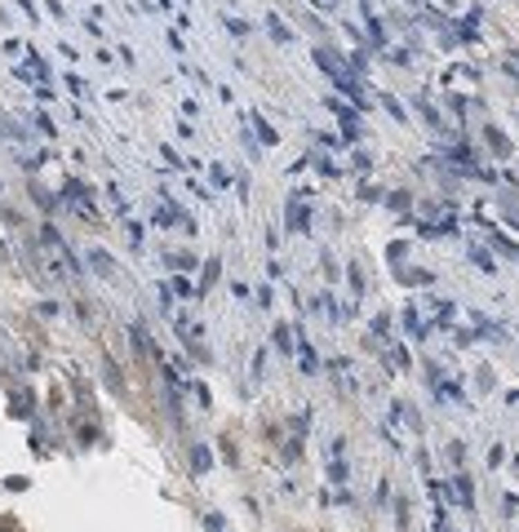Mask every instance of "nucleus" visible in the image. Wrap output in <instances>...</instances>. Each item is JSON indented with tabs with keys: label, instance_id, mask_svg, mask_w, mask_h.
Here are the masks:
<instances>
[{
	"label": "nucleus",
	"instance_id": "1",
	"mask_svg": "<svg viewBox=\"0 0 519 532\" xmlns=\"http://www.w3.org/2000/svg\"><path fill=\"white\" fill-rule=\"evenodd\" d=\"M324 5H333V0H324Z\"/></svg>",
	"mask_w": 519,
	"mask_h": 532
}]
</instances>
